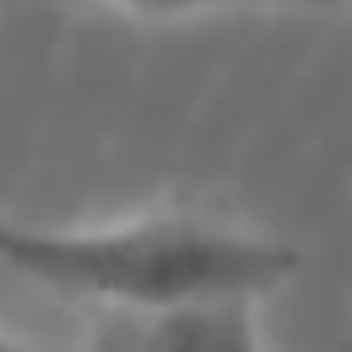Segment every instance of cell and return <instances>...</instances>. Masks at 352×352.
Returning <instances> with one entry per match:
<instances>
[{"instance_id": "6da1fadb", "label": "cell", "mask_w": 352, "mask_h": 352, "mask_svg": "<svg viewBox=\"0 0 352 352\" xmlns=\"http://www.w3.org/2000/svg\"><path fill=\"white\" fill-rule=\"evenodd\" d=\"M0 264L57 296L130 316H171L270 296L300 270V254L208 218L151 212L109 228H32L0 218Z\"/></svg>"}, {"instance_id": "7a4b0ae2", "label": "cell", "mask_w": 352, "mask_h": 352, "mask_svg": "<svg viewBox=\"0 0 352 352\" xmlns=\"http://www.w3.org/2000/svg\"><path fill=\"white\" fill-rule=\"evenodd\" d=\"M120 352H264L254 300L171 311V316H135Z\"/></svg>"}, {"instance_id": "3957f363", "label": "cell", "mask_w": 352, "mask_h": 352, "mask_svg": "<svg viewBox=\"0 0 352 352\" xmlns=\"http://www.w3.org/2000/svg\"><path fill=\"white\" fill-rule=\"evenodd\" d=\"M145 16H187V11H228V6H327V0H120Z\"/></svg>"}, {"instance_id": "277c9868", "label": "cell", "mask_w": 352, "mask_h": 352, "mask_svg": "<svg viewBox=\"0 0 352 352\" xmlns=\"http://www.w3.org/2000/svg\"><path fill=\"white\" fill-rule=\"evenodd\" d=\"M0 352H36V347H26V342H11V337H0Z\"/></svg>"}, {"instance_id": "5b68a950", "label": "cell", "mask_w": 352, "mask_h": 352, "mask_svg": "<svg viewBox=\"0 0 352 352\" xmlns=\"http://www.w3.org/2000/svg\"><path fill=\"white\" fill-rule=\"evenodd\" d=\"M0 6H6V0H0Z\"/></svg>"}]
</instances>
